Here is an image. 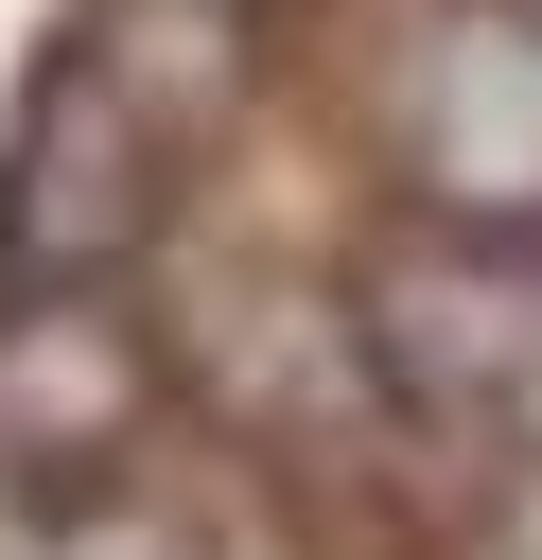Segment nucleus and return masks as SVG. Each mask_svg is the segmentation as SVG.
I'll return each instance as SVG.
<instances>
[{
	"mask_svg": "<svg viewBox=\"0 0 542 560\" xmlns=\"http://www.w3.org/2000/svg\"><path fill=\"white\" fill-rule=\"evenodd\" d=\"M140 420H157V332H122L105 280H35V315L0 332V438H17L0 472H35V490H105Z\"/></svg>",
	"mask_w": 542,
	"mask_h": 560,
	"instance_id": "obj_1",
	"label": "nucleus"
},
{
	"mask_svg": "<svg viewBox=\"0 0 542 560\" xmlns=\"http://www.w3.org/2000/svg\"><path fill=\"white\" fill-rule=\"evenodd\" d=\"M157 105L105 70V52H70L52 88H35V175H17V245H35V280H122V245L157 228Z\"/></svg>",
	"mask_w": 542,
	"mask_h": 560,
	"instance_id": "obj_2",
	"label": "nucleus"
},
{
	"mask_svg": "<svg viewBox=\"0 0 542 560\" xmlns=\"http://www.w3.org/2000/svg\"><path fill=\"white\" fill-rule=\"evenodd\" d=\"M0 560H210V542H192L157 490H122V472H105V490H52V508H35Z\"/></svg>",
	"mask_w": 542,
	"mask_h": 560,
	"instance_id": "obj_3",
	"label": "nucleus"
}]
</instances>
